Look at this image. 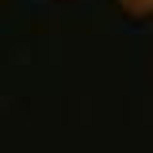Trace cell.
Segmentation results:
<instances>
[{
  "label": "cell",
  "instance_id": "6da1fadb",
  "mask_svg": "<svg viewBox=\"0 0 153 153\" xmlns=\"http://www.w3.org/2000/svg\"><path fill=\"white\" fill-rule=\"evenodd\" d=\"M119 8H123L126 16H134V19L153 16V0H119Z\"/></svg>",
  "mask_w": 153,
  "mask_h": 153
}]
</instances>
